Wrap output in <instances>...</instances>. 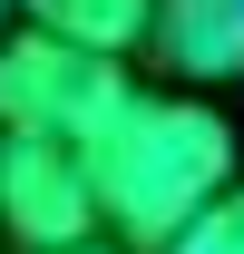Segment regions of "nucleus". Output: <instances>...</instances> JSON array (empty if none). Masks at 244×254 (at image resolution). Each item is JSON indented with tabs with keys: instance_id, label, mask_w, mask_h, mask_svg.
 Masks as SVG:
<instances>
[{
	"instance_id": "obj_1",
	"label": "nucleus",
	"mask_w": 244,
	"mask_h": 254,
	"mask_svg": "<svg viewBox=\"0 0 244 254\" xmlns=\"http://www.w3.org/2000/svg\"><path fill=\"white\" fill-rule=\"evenodd\" d=\"M88 176H98V215L137 254H176L235 186V127L205 98L137 88V108L88 147Z\"/></svg>"
},
{
	"instance_id": "obj_2",
	"label": "nucleus",
	"mask_w": 244,
	"mask_h": 254,
	"mask_svg": "<svg viewBox=\"0 0 244 254\" xmlns=\"http://www.w3.org/2000/svg\"><path fill=\"white\" fill-rule=\"evenodd\" d=\"M127 108H137L127 59H98V49L49 39V30L0 39V137H59V147H98Z\"/></svg>"
},
{
	"instance_id": "obj_3",
	"label": "nucleus",
	"mask_w": 244,
	"mask_h": 254,
	"mask_svg": "<svg viewBox=\"0 0 244 254\" xmlns=\"http://www.w3.org/2000/svg\"><path fill=\"white\" fill-rule=\"evenodd\" d=\"M88 225H108V215H98L88 147L10 137V166H0V235L30 245V254H68V245H98Z\"/></svg>"
},
{
	"instance_id": "obj_4",
	"label": "nucleus",
	"mask_w": 244,
	"mask_h": 254,
	"mask_svg": "<svg viewBox=\"0 0 244 254\" xmlns=\"http://www.w3.org/2000/svg\"><path fill=\"white\" fill-rule=\"evenodd\" d=\"M156 59L176 78H244V0H156Z\"/></svg>"
},
{
	"instance_id": "obj_5",
	"label": "nucleus",
	"mask_w": 244,
	"mask_h": 254,
	"mask_svg": "<svg viewBox=\"0 0 244 254\" xmlns=\"http://www.w3.org/2000/svg\"><path fill=\"white\" fill-rule=\"evenodd\" d=\"M30 30L49 39H78L98 59H127L156 39V0H30Z\"/></svg>"
},
{
	"instance_id": "obj_6",
	"label": "nucleus",
	"mask_w": 244,
	"mask_h": 254,
	"mask_svg": "<svg viewBox=\"0 0 244 254\" xmlns=\"http://www.w3.org/2000/svg\"><path fill=\"white\" fill-rule=\"evenodd\" d=\"M176 254H244V195H225V205H215V215L195 225Z\"/></svg>"
},
{
	"instance_id": "obj_7",
	"label": "nucleus",
	"mask_w": 244,
	"mask_h": 254,
	"mask_svg": "<svg viewBox=\"0 0 244 254\" xmlns=\"http://www.w3.org/2000/svg\"><path fill=\"white\" fill-rule=\"evenodd\" d=\"M68 254H118V245H68Z\"/></svg>"
},
{
	"instance_id": "obj_8",
	"label": "nucleus",
	"mask_w": 244,
	"mask_h": 254,
	"mask_svg": "<svg viewBox=\"0 0 244 254\" xmlns=\"http://www.w3.org/2000/svg\"><path fill=\"white\" fill-rule=\"evenodd\" d=\"M0 166H10V137H0Z\"/></svg>"
},
{
	"instance_id": "obj_9",
	"label": "nucleus",
	"mask_w": 244,
	"mask_h": 254,
	"mask_svg": "<svg viewBox=\"0 0 244 254\" xmlns=\"http://www.w3.org/2000/svg\"><path fill=\"white\" fill-rule=\"evenodd\" d=\"M0 20H10V0H0Z\"/></svg>"
}]
</instances>
